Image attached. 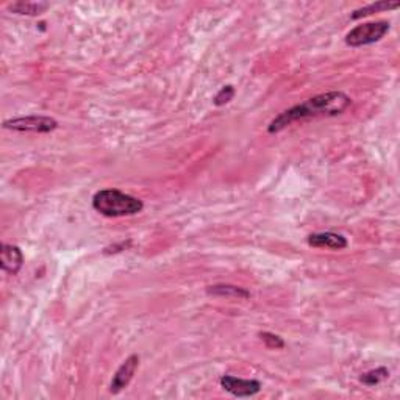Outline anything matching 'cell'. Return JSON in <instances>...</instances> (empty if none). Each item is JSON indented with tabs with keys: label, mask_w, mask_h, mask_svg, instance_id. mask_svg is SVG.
<instances>
[{
	"label": "cell",
	"mask_w": 400,
	"mask_h": 400,
	"mask_svg": "<svg viewBox=\"0 0 400 400\" xmlns=\"http://www.w3.org/2000/svg\"><path fill=\"white\" fill-rule=\"evenodd\" d=\"M352 105V99L342 91H328L323 94L311 97L302 102L299 105L291 106L289 110H285L278 114L277 118L271 120L268 125V131L271 135L282 131L294 122H302L307 119L314 118H333L344 113L349 106Z\"/></svg>",
	"instance_id": "obj_1"
},
{
	"label": "cell",
	"mask_w": 400,
	"mask_h": 400,
	"mask_svg": "<svg viewBox=\"0 0 400 400\" xmlns=\"http://www.w3.org/2000/svg\"><path fill=\"white\" fill-rule=\"evenodd\" d=\"M93 208L105 218H124L135 216L144 209V203L135 195L119 189H100L93 198Z\"/></svg>",
	"instance_id": "obj_2"
},
{
	"label": "cell",
	"mask_w": 400,
	"mask_h": 400,
	"mask_svg": "<svg viewBox=\"0 0 400 400\" xmlns=\"http://www.w3.org/2000/svg\"><path fill=\"white\" fill-rule=\"evenodd\" d=\"M391 30L388 21H376L357 25L346 35V44L351 47H363L382 41Z\"/></svg>",
	"instance_id": "obj_3"
},
{
	"label": "cell",
	"mask_w": 400,
	"mask_h": 400,
	"mask_svg": "<svg viewBox=\"0 0 400 400\" xmlns=\"http://www.w3.org/2000/svg\"><path fill=\"white\" fill-rule=\"evenodd\" d=\"M3 129L13 131H31V133H50L58 129V120L49 116H21L6 119L3 122Z\"/></svg>",
	"instance_id": "obj_4"
},
{
	"label": "cell",
	"mask_w": 400,
	"mask_h": 400,
	"mask_svg": "<svg viewBox=\"0 0 400 400\" xmlns=\"http://www.w3.org/2000/svg\"><path fill=\"white\" fill-rule=\"evenodd\" d=\"M219 383L233 397H253L262 391V382L255 378H239L234 376H222Z\"/></svg>",
	"instance_id": "obj_5"
},
{
	"label": "cell",
	"mask_w": 400,
	"mask_h": 400,
	"mask_svg": "<svg viewBox=\"0 0 400 400\" xmlns=\"http://www.w3.org/2000/svg\"><path fill=\"white\" fill-rule=\"evenodd\" d=\"M138 367H139V355L133 353L124 361L122 365L119 366V369L114 372L113 380L110 383L111 394H119L120 391H124L127 386L130 385V382L138 371Z\"/></svg>",
	"instance_id": "obj_6"
},
{
	"label": "cell",
	"mask_w": 400,
	"mask_h": 400,
	"mask_svg": "<svg viewBox=\"0 0 400 400\" xmlns=\"http://www.w3.org/2000/svg\"><path fill=\"white\" fill-rule=\"evenodd\" d=\"M307 243L310 247H316V249H332V250H342L349 246L346 237L333 232H321L310 234L307 238Z\"/></svg>",
	"instance_id": "obj_7"
},
{
	"label": "cell",
	"mask_w": 400,
	"mask_h": 400,
	"mask_svg": "<svg viewBox=\"0 0 400 400\" xmlns=\"http://www.w3.org/2000/svg\"><path fill=\"white\" fill-rule=\"evenodd\" d=\"M0 266L2 271L10 275H17L19 271L24 266V253L17 246L13 244H2V250H0Z\"/></svg>",
	"instance_id": "obj_8"
},
{
	"label": "cell",
	"mask_w": 400,
	"mask_h": 400,
	"mask_svg": "<svg viewBox=\"0 0 400 400\" xmlns=\"http://www.w3.org/2000/svg\"><path fill=\"white\" fill-rule=\"evenodd\" d=\"M207 293L216 297H230V299H249L250 297V293L247 289L227 283H219L213 285V287H208Z\"/></svg>",
	"instance_id": "obj_9"
},
{
	"label": "cell",
	"mask_w": 400,
	"mask_h": 400,
	"mask_svg": "<svg viewBox=\"0 0 400 400\" xmlns=\"http://www.w3.org/2000/svg\"><path fill=\"white\" fill-rule=\"evenodd\" d=\"M49 8V3L44 2H16L10 5V11L22 16H40Z\"/></svg>",
	"instance_id": "obj_10"
},
{
	"label": "cell",
	"mask_w": 400,
	"mask_h": 400,
	"mask_svg": "<svg viewBox=\"0 0 400 400\" xmlns=\"http://www.w3.org/2000/svg\"><path fill=\"white\" fill-rule=\"evenodd\" d=\"M400 3L399 2H388V0H382V2H374L363 6V8H358L352 13V19H361L366 16H371L374 13H380V11H390V10H396L399 8Z\"/></svg>",
	"instance_id": "obj_11"
},
{
	"label": "cell",
	"mask_w": 400,
	"mask_h": 400,
	"mask_svg": "<svg viewBox=\"0 0 400 400\" xmlns=\"http://www.w3.org/2000/svg\"><path fill=\"white\" fill-rule=\"evenodd\" d=\"M390 377V371L386 367H377V369H371L365 372L363 376L360 377V382L366 386H377L382 382H385L386 378Z\"/></svg>",
	"instance_id": "obj_12"
},
{
	"label": "cell",
	"mask_w": 400,
	"mask_h": 400,
	"mask_svg": "<svg viewBox=\"0 0 400 400\" xmlns=\"http://www.w3.org/2000/svg\"><path fill=\"white\" fill-rule=\"evenodd\" d=\"M259 338L264 342V346L268 349H274V351H280V349L285 347V341L282 336H278L275 333L271 332H262L259 333Z\"/></svg>",
	"instance_id": "obj_13"
},
{
	"label": "cell",
	"mask_w": 400,
	"mask_h": 400,
	"mask_svg": "<svg viewBox=\"0 0 400 400\" xmlns=\"http://www.w3.org/2000/svg\"><path fill=\"white\" fill-rule=\"evenodd\" d=\"M234 93H237V91H234V88H233L232 85L222 86L221 90H219V93L214 96L213 104H214L216 106H224V105H227L228 102H230V100L234 97Z\"/></svg>",
	"instance_id": "obj_14"
}]
</instances>
